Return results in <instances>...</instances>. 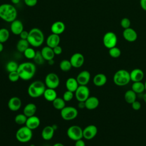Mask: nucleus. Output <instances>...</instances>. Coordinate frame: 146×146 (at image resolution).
<instances>
[{"instance_id":"1","label":"nucleus","mask_w":146,"mask_h":146,"mask_svg":"<svg viewBox=\"0 0 146 146\" xmlns=\"http://www.w3.org/2000/svg\"><path fill=\"white\" fill-rule=\"evenodd\" d=\"M36 71L35 64L30 62H25L19 64L17 72L20 79L27 81L31 79L35 75Z\"/></svg>"},{"instance_id":"2","label":"nucleus","mask_w":146,"mask_h":146,"mask_svg":"<svg viewBox=\"0 0 146 146\" xmlns=\"http://www.w3.org/2000/svg\"><path fill=\"white\" fill-rule=\"evenodd\" d=\"M17 10L15 6L10 3L0 5V18L5 22L11 23L17 19Z\"/></svg>"},{"instance_id":"3","label":"nucleus","mask_w":146,"mask_h":146,"mask_svg":"<svg viewBox=\"0 0 146 146\" xmlns=\"http://www.w3.org/2000/svg\"><path fill=\"white\" fill-rule=\"evenodd\" d=\"M27 40L33 47H39L43 44L44 41V35L40 29L34 27L29 31Z\"/></svg>"},{"instance_id":"4","label":"nucleus","mask_w":146,"mask_h":146,"mask_svg":"<svg viewBox=\"0 0 146 146\" xmlns=\"http://www.w3.org/2000/svg\"><path fill=\"white\" fill-rule=\"evenodd\" d=\"M46 89V86L44 83L40 80H35L28 87L27 94L31 98H38L43 95Z\"/></svg>"},{"instance_id":"5","label":"nucleus","mask_w":146,"mask_h":146,"mask_svg":"<svg viewBox=\"0 0 146 146\" xmlns=\"http://www.w3.org/2000/svg\"><path fill=\"white\" fill-rule=\"evenodd\" d=\"M114 83L117 86H124L131 81L129 72L124 69L117 70L113 77Z\"/></svg>"},{"instance_id":"6","label":"nucleus","mask_w":146,"mask_h":146,"mask_svg":"<svg viewBox=\"0 0 146 146\" xmlns=\"http://www.w3.org/2000/svg\"><path fill=\"white\" fill-rule=\"evenodd\" d=\"M15 137L16 139L20 143H28L33 137V130L26 125L22 126L17 131Z\"/></svg>"},{"instance_id":"7","label":"nucleus","mask_w":146,"mask_h":146,"mask_svg":"<svg viewBox=\"0 0 146 146\" xmlns=\"http://www.w3.org/2000/svg\"><path fill=\"white\" fill-rule=\"evenodd\" d=\"M68 137L73 141H76L83 138V129L78 125H72L67 130Z\"/></svg>"},{"instance_id":"8","label":"nucleus","mask_w":146,"mask_h":146,"mask_svg":"<svg viewBox=\"0 0 146 146\" xmlns=\"http://www.w3.org/2000/svg\"><path fill=\"white\" fill-rule=\"evenodd\" d=\"M78 115V110L72 106H66L60 110L61 117L66 121L75 119Z\"/></svg>"},{"instance_id":"9","label":"nucleus","mask_w":146,"mask_h":146,"mask_svg":"<svg viewBox=\"0 0 146 146\" xmlns=\"http://www.w3.org/2000/svg\"><path fill=\"white\" fill-rule=\"evenodd\" d=\"M44 83L47 88L56 89L59 86L60 79L56 74L50 72L46 75Z\"/></svg>"},{"instance_id":"10","label":"nucleus","mask_w":146,"mask_h":146,"mask_svg":"<svg viewBox=\"0 0 146 146\" xmlns=\"http://www.w3.org/2000/svg\"><path fill=\"white\" fill-rule=\"evenodd\" d=\"M117 38L116 35L112 31L107 32L103 36V43L104 46L110 49L116 46Z\"/></svg>"},{"instance_id":"11","label":"nucleus","mask_w":146,"mask_h":146,"mask_svg":"<svg viewBox=\"0 0 146 146\" xmlns=\"http://www.w3.org/2000/svg\"><path fill=\"white\" fill-rule=\"evenodd\" d=\"M90 92L87 86L79 85L75 92V96L78 102H85L90 96Z\"/></svg>"},{"instance_id":"12","label":"nucleus","mask_w":146,"mask_h":146,"mask_svg":"<svg viewBox=\"0 0 146 146\" xmlns=\"http://www.w3.org/2000/svg\"><path fill=\"white\" fill-rule=\"evenodd\" d=\"M70 61L72 67L78 68L83 65L84 63V57L82 54L75 52L71 55Z\"/></svg>"},{"instance_id":"13","label":"nucleus","mask_w":146,"mask_h":146,"mask_svg":"<svg viewBox=\"0 0 146 146\" xmlns=\"http://www.w3.org/2000/svg\"><path fill=\"white\" fill-rule=\"evenodd\" d=\"M97 133L98 128L95 125H88L83 129V138L86 140H91L96 136Z\"/></svg>"},{"instance_id":"14","label":"nucleus","mask_w":146,"mask_h":146,"mask_svg":"<svg viewBox=\"0 0 146 146\" xmlns=\"http://www.w3.org/2000/svg\"><path fill=\"white\" fill-rule=\"evenodd\" d=\"M76 79L79 85L87 86L90 81L91 74L89 71L83 70L78 74Z\"/></svg>"},{"instance_id":"15","label":"nucleus","mask_w":146,"mask_h":146,"mask_svg":"<svg viewBox=\"0 0 146 146\" xmlns=\"http://www.w3.org/2000/svg\"><path fill=\"white\" fill-rule=\"evenodd\" d=\"M9 109L11 111H18L22 106V100L17 96H13L10 98L7 103Z\"/></svg>"},{"instance_id":"16","label":"nucleus","mask_w":146,"mask_h":146,"mask_svg":"<svg viewBox=\"0 0 146 146\" xmlns=\"http://www.w3.org/2000/svg\"><path fill=\"white\" fill-rule=\"evenodd\" d=\"M10 27L11 32L15 35H19L24 30L23 23L21 21L17 19L11 22Z\"/></svg>"},{"instance_id":"17","label":"nucleus","mask_w":146,"mask_h":146,"mask_svg":"<svg viewBox=\"0 0 146 146\" xmlns=\"http://www.w3.org/2000/svg\"><path fill=\"white\" fill-rule=\"evenodd\" d=\"M123 36L125 40L129 42H133L137 38L136 31L131 27L125 29L123 32Z\"/></svg>"},{"instance_id":"18","label":"nucleus","mask_w":146,"mask_h":146,"mask_svg":"<svg viewBox=\"0 0 146 146\" xmlns=\"http://www.w3.org/2000/svg\"><path fill=\"white\" fill-rule=\"evenodd\" d=\"M50 30L52 33L59 35L65 31L66 25L62 21H58L51 25Z\"/></svg>"},{"instance_id":"19","label":"nucleus","mask_w":146,"mask_h":146,"mask_svg":"<svg viewBox=\"0 0 146 146\" xmlns=\"http://www.w3.org/2000/svg\"><path fill=\"white\" fill-rule=\"evenodd\" d=\"M60 41V38L59 35L51 33L46 38V46L53 48L54 47L59 44Z\"/></svg>"},{"instance_id":"20","label":"nucleus","mask_w":146,"mask_h":146,"mask_svg":"<svg viewBox=\"0 0 146 146\" xmlns=\"http://www.w3.org/2000/svg\"><path fill=\"white\" fill-rule=\"evenodd\" d=\"M54 132L55 129L52 125H46L43 128L41 132L42 138L46 141L50 140L53 137Z\"/></svg>"},{"instance_id":"21","label":"nucleus","mask_w":146,"mask_h":146,"mask_svg":"<svg viewBox=\"0 0 146 146\" xmlns=\"http://www.w3.org/2000/svg\"><path fill=\"white\" fill-rule=\"evenodd\" d=\"M40 119L38 116L34 115V116L27 117L25 125L27 126L30 129H31V130H34L36 129L38 127H39V126L40 125Z\"/></svg>"},{"instance_id":"22","label":"nucleus","mask_w":146,"mask_h":146,"mask_svg":"<svg viewBox=\"0 0 146 146\" xmlns=\"http://www.w3.org/2000/svg\"><path fill=\"white\" fill-rule=\"evenodd\" d=\"M129 74L131 81H132L133 82H141L144 76L143 71L140 68H135L129 72Z\"/></svg>"},{"instance_id":"23","label":"nucleus","mask_w":146,"mask_h":146,"mask_svg":"<svg viewBox=\"0 0 146 146\" xmlns=\"http://www.w3.org/2000/svg\"><path fill=\"white\" fill-rule=\"evenodd\" d=\"M84 102L86 108L89 110L96 109L99 104V100L96 96H89Z\"/></svg>"},{"instance_id":"24","label":"nucleus","mask_w":146,"mask_h":146,"mask_svg":"<svg viewBox=\"0 0 146 146\" xmlns=\"http://www.w3.org/2000/svg\"><path fill=\"white\" fill-rule=\"evenodd\" d=\"M41 54L45 60L48 61L51 59H54L55 54L53 51V48L47 46H44L40 50Z\"/></svg>"},{"instance_id":"25","label":"nucleus","mask_w":146,"mask_h":146,"mask_svg":"<svg viewBox=\"0 0 146 146\" xmlns=\"http://www.w3.org/2000/svg\"><path fill=\"white\" fill-rule=\"evenodd\" d=\"M107 81V76L102 73L97 74L93 78L94 84L97 87H102L106 84Z\"/></svg>"},{"instance_id":"26","label":"nucleus","mask_w":146,"mask_h":146,"mask_svg":"<svg viewBox=\"0 0 146 146\" xmlns=\"http://www.w3.org/2000/svg\"><path fill=\"white\" fill-rule=\"evenodd\" d=\"M66 87L67 90L70 91L71 92H75L79 84L76 78L73 77H70L68 78L66 81Z\"/></svg>"},{"instance_id":"27","label":"nucleus","mask_w":146,"mask_h":146,"mask_svg":"<svg viewBox=\"0 0 146 146\" xmlns=\"http://www.w3.org/2000/svg\"><path fill=\"white\" fill-rule=\"evenodd\" d=\"M36 106L34 103H27L23 108V113L27 117H30L35 115L36 112Z\"/></svg>"},{"instance_id":"28","label":"nucleus","mask_w":146,"mask_h":146,"mask_svg":"<svg viewBox=\"0 0 146 146\" xmlns=\"http://www.w3.org/2000/svg\"><path fill=\"white\" fill-rule=\"evenodd\" d=\"M44 98L48 102H52L58 96L55 89L46 88L43 95Z\"/></svg>"},{"instance_id":"29","label":"nucleus","mask_w":146,"mask_h":146,"mask_svg":"<svg viewBox=\"0 0 146 146\" xmlns=\"http://www.w3.org/2000/svg\"><path fill=\"white\" fill-rule=\"evenodd\" d=\"M30 44L27 39H20L17 43L16 48L18 51L19 52L23 53V52L29 47Z\"/></svg>"},{"instance_id":"30","label":"nucleus","mask_w":146,"mask_h":146,"mask_svg":"<svg viewBox=\"0 0 146 146\" xmlns=\"http://www.w3.org/2000/svg\"><path fill=\"white\" fill-rule=\"evenodd\" d=\"M124 99L127 103L131 104L136 100V94L132 90H128L124 94Z\"/></svg>"},{"instance_id":"31","label":"nucleus","mask_w":146,"mask_h":146,"mask_svg":"<svg viewBox=\"0 0 146 146\" xmlns=\"http://www.w3.org/2000/svg\"><path fill=\"white\" fill-rule=\"evenodd\" d=\"M136 94L143 93L145 90L144 83L141 82H133L132 85V89Z\"/></svg>"},{"instance_id":"32","label":"nucleus","mask_w":146,"mask_h":146,"mask_svg":"<svg viewBox=\"0 0 146 146\" xmlns=\"http://www.w3.org/2000/svg\"><path fill=\"white\" fill-rule=\"evenodd\" d=\"M52 104L54 108L60 111L66 107V102L62 98L60 97H57L52 102Z\"/></svg>"},{"instance_id":"33","label":"nucleus","mask_w":146,"mask_h":146,"mask_svg":"<svg viewBox=\"0 0 146 146\" xmlns=\"http://www.w3.org/2000/svg\"><path fill=\"white\" fill-rule=\"evenodd\" d=\"M72 65L70 60L63 59L59 63V68L63 72H68L72 68Z\"/></svg>"},{"instance_id":"34","label":"nucleus","mask_w":146,"mask_h":146,"mask_svg":"<svg viewBox=\"0 0 146 146\" xmlns=\"http://www.w3.org/2000/svg\"><path fill=\"white\" fill-rule=\"evenodd\" d=\"M10 37V31L6 28L0 29V42L3 43L7 42Z\"/></svg>"},{"instance_id":"35","label":"nucleus","mask_w":146,"mask_h":146,"mask_svg":"<svg viewBox=\"0 0 146 146\" xmlns=\"http://www.w3.org/2000/svg\"><path fill=\"white\" fill-rule=\"evenodd\" d=\"M19 64L14 60H10L6 64L5 68L6 71L9 72L17 71L18 68Z\"/></svg>"},{"instance_id":"36","label":"nucleus","mask_w":146,"mask_h":146,"mask_svg":"<svg viewBox=\"0 0 146 146\" xmlns=\"http://www.w3.org/2000/svg\"><path fill=\"white\" fill-rule=\"evenodd\" d=\"M27 117L23 113L17 114L14 117V121L18 125H24L26 124Z\"/></svg>"},{"instance_id":"37","label":"nucleus","mask_w":146,"mask_h":146,"mask_svg":"<svg viewBox=\"0 0 146 146\" xmlns=\"http://www.w3.org/2000/svg\"><path fill=\"white\" fill-rule=\"evenodd\" d=\"M36 54V51L32 47H28L24 52L25 57L28 59H33Z\"/></svg>"},{"instance_id":"38","label":"nucleus","mask_w":146,"mask_h":146,"mask_svg":"<svg viewBox=\"0 0 146 146\" xmlns=\"http://www.w3.org/2000/svg\"><path fill=\"white\" fill-rule=\"evenodd\" d=\"M109 55L113 58H117L121 55V50L116 46L109 49Z\"/></svg>"},{"instance_id":"39","label":"nucleus","mask_w":146,"mask_h":146,"mask_svg":"<svg viewBox=\"0 0 146 146\" xmlns=\"http://www.w3.org/2000/svg\"><path fill=\"white\" fill-rule=\"evenodd\" d=\"M33 60L35 63L39 64V65H42L44 63V59L42 56L40 51H36V54L33 59Z\"/></svg>"},{"instance_id":"40","label":"nucleus","mask_w":146,"mask_h":146,"mask_svg":"<svg viewBox=\"0 0 146 146\" xmlns=\"http://www.w3.org/2000/svg\"><path fill=\"white\" fill-rule=\"evenodd\" d=\"M8 78H9V80L10 82H16L20 79V76L19 75L18 72L17 71H13V72H9Z\"/></svg>"},{"instance_id":"41","label":"nucleus","mask_w":146,"mask_h":146,"mask_svg":"<svg viewBox=\"0 0 146 146\" xmlns=\"http://www.w3.org/2000/svg\"><path fill=\"white\" fill-rule=\"evenodd\" d=\"M74 98V92L68 90H66L63 95L62 98L66 102L71 101Z\"/></svg>"},{"instance_id":"42","label":"nucleus","mask_w":146,"mask_h":146,"mask_svg":"<svg viewBox=\"0 0 146 146\" xmlns=\"http://www.w3.org/2000/svg\"><path fill=\"white\" fill-rule=\"evenodd\" d=\"M120 25L121 27L124 29H128L131 26V21L128 18H123L121 19L120 21Z\"/></svg>"},{"instance_id":"43","label":"nucleus","mask_w":146,"mask_h":146,"mask_svg":"<svg viewBox=\"0 0 146 146\" xmlns=\"http://www.w3.org/2000/svg\"><path fill=\"white\" fill-rule=\"evenodd\" d=\"M131 107L133 110H134L135 111H137L141 108V104L140 103V102H139L137 100H135L134 102H133L131 104Z\"/></svg>"},{"instance_id":"44","label":"nucleus","mask_w":146,"mask_h":146,"mask_svg":"<svg viewBox=\"0 0 146 146\" xmlns=\"http://www.w3.org/2000/svg\"><path fill=\"white\" fill-rule=\"evenodd\" d=\"M24 2L29 7H34L36 5L38 0H24Z\"/></svg>"},{"instance_id":"45","label":"nucleus","mask_w":146,"mask_h":146,"mask_svg":"<svg viewBox=\"0 0 146 146\" xmlns=\"http://www.w3.org/2000/svg\"><path fill=\"white\" fill-rule=\"evenodd\" d=\"M53 51L55 55H60L62 53V48L59 45L53 48Z\"/></svg>"},{"instance_id":"46","label":"nucleus","mask_w":146,"mask_h":146,"mask_svg":"<svg viewBox=\"0 0 146 146\" xmlns=\"http://www.w3.org/2000/svg\"><path fill=\"white\" fill-rule=\"evenodd\" d=\"M20 39H27L29 36V31L26 30H23L22 31V33L19 35Z\"/></svg>"},{"instance_id":"47","label":"nucleus","mask_w":146,"mask_h":146,"mask_svg":"<svg viewBox=\"0 0 146 146\" xmlns=\"http://www.w3.org/2000/svg\"><path fill=\"white\" fill-rule=\"evenodd\" d=\"M75 146H86V143L83 140L79 139L75 141Z\"/></svg>"},{"instance_id":"48","label":"nucleus","mask_w":146,"mask_h":146,"mask_svg":"<svg viewBox=\"0 0 146 146\" xmlns=\"http://www.w3.org/2000/svg\"><path fill=\"white\" fill-rule=\"evenodd\" d=\"M140 5L141 9L143 10L146 11V0H140Z\"/></svg>"},{"instance_id":"49","label":"nucleus","mask_w":146,"mask_h":146,"mask_svg":"<svg viewBox=\"0 0 146 146\" xmlns=\"http://www.w3.org/2000/svg\"><path fill=\"white\" fill-rule=\"evenodd\" d=\"M78 107L80 108V109H83L84 108H86V106H85V102H78Z\"/></svg>"},{"instance_id":"50","label":"nucleus","mask_w":146,"mask_h":146,"mask_svg":"<svg viewBox=\"0 0 146 146\" xmlns=\"http://www.w3.org/2000/svg\"><path fill=\"white\" fill-rule=\"evenodd\" d=\"M21 0H11V2L13 4H14V5H17L18 4L19 2H20Z\"/></svg>"},{"instance_id":"51","label":"nucleus","mask_w":146,"mask_h":146,"mask_svg":"<svg viewBox=\"0 0 146 146\" xmlns=\"http://www.w3.org/2000/svg\"><path fill=\"white\" fill-rule=\"evenodd\" d=\"M52 146H64V145L61 143H55Z\"/></svg>"},{"instance_id":"52","label":"nucleus","mask_w":146,"mask_h":146,"mask_svg":"<svg viewBox=\"0 0 146 146\" xmlns=\"http://www.w3.org/2000/svg\"><path fill=\"white\" fill-rule=\"evenodd\" d=\"M48 62V64L49 65H53L54 64V59H51V60H48L47 61Z\"/></svg>"},{"instance_id":"53","label":"nucleus","mask_w":146,"mask_h":146,"mask_svg":"<svg viewBox=\"0 0 146 146\" xmlns=\"http://www.w3.org/2000/svg\"><path fill=\"white\" fill-rule=\"evenodd\" d=\"M3 50V44L2 43L0 42V52Z\"/></svg>"},{"instance_id":"54","label":"nucleus","mask_w":146,"mask_h":146,"mask_svg":"<svg viewBox=\"0 0 146 146\" xmlns=\"http://www.w3.org/2000/svg\"><path fill=\"white\" fill-rule=\"evenodd\" d=\"M143 99L144 102H145V103L146 104V93H145L143 95Z\"/></svg>"},{"instance_id":"55","label":"nucleus","mask_w":146,"mask_h":146,"mask_svg":"<svg viewBox=\"0 0 146 146\" xmlns=\"http://www.w3.org/2000/svg\"><path fill=\"white\" fill-rule=\"evenodd\" d=\"M144 85H145V91H146V81H145V82L144 83Z\"/></svg>"},{"instance_id":"56","label":"nucleus","mask_w":146,"mask_h":146,"mask_svg":"<svg viewBox=\"0 0 146 146\" xmlns=\"http://www.w3.org/2000/svg\"><path fill=\"white\" fill-rule=\"evenodd\" d=\"M30 146H35L34 144H31Z\"/></svg>"},{"instance_id":"57","label":"nucleus","mask_w":146,"mask_h":146,"mask_svg":"<svg viewBox=\"0 0 146 146\" xmlns=\"http://www.w3.org/2000/svg\"><path fill=\"white\" fill-rule=\"evenodd\" d=\"M104 146H108V145H104Z\"/></svg>"}]
</instances>
